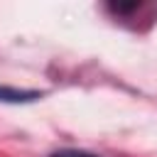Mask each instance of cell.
I'll use <instances>...</instances> for the list:
<instances>
[{
  "label": "cell",
  "mask_w": 157,
  "mask_h": 157,
  "mask_svg": "<svg viewBox=\"0 0 157 157\" xmlns=\"http://www.w3.org/2000/svg\"><path fill=\"white\" fill-rule=\"evenodd\" d=\"M49 157H101V155H93V152H88V150H71V147H66V150L52 152Z\"/></svg>",
  "instance_id": "obj_2"
},
{
  "label": "cell",
  "mask_w": 157,
  "mask_h": 157,
  "mask_svg": "<svg viewBox=\"0 0 157 157\" xmlns=\"http://www.w3.org/2000/svg\"><path fill=\"white\" fill-rule=\"evenodd\" d=\"M34 98H39L37 91H15V88H5V86H0V101L20 103V101H34Z\"/></svg>",
  "instance_id": "obj_1"
}]
</instances>
